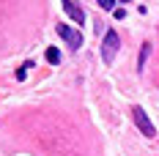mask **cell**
I'll return each instance as SVG.
<instances>
[{
    "label": "cell",
    "instance_id": "cell-1",
    "mask_svg": "<svg viewBox=\"0 0 159 156\" xmlns=\"http://www.w3.org/2000/svg\"><path fill=\"white\" fill-rule=\"evenodd\" d=\"M118 47H121L118 33H115V30H107V33H104V41H102V58H104V63H112V60H115Z\"/></svg>",
    "mask_w": 159,
    "mask_h": 156
},
{
    "label": "cell",
    "instance_id": "cell-2",
    "mask_svg": "<svg viewBox=\"0 0 159 156\" xmlns=\"http://www.w3.org/2000/svg\"><path fill=\"white\" fill-rule=\"evenodd\" d=\"M132 118H134V123H137V129L143 131V137H157V129H154V123H151V118L145 115V109L143 107H134L132 109Z\"/></svg>",
    "mask_w": 159,
    "mask_h": 156
},
{
    "label": "cell",
    "instance_id": "cell-3",
    "mask_svg": "<svg viewBox=\"0 0 159 156\" xmlns=\"http://www.w3.org/2000/svg\"><path fill=\"white\" fill-rule=\"evenodd\" d=\"M55 30H58V36H61V38H63V41L74 49V52L82 47V33H80L77 28H69V25H55Z\"/></svg>",
    "mask_w": 159,
    "mask_h": 156
},
{
    "label": "cell",
    "instance_id": "cell-4",
    "mask_svg": "<svg viewBox=\"0 0 159 156\" xmlns=\"http://www.w3.org/2000/svg\"><path fill=\"white\" fill-rule=\"evenodd\" d=\"M63 11L71 16L77 25H82V22H85V14H82V8H80V6H74L71 0H63Z\"/></svg>",
    "mask_w": 159,
    "mask_h": 156
},
{
    "label": "cell",
    "instance_id": "cell-5",
    "mask_svg": "<svg viewBox=\"0 0 159 156\" xmlns=\"http://www.w3.org/2000/svg\"><path fill=\"white\" fill-rule=\"evenodd\" d=\"M148 55H151V44H143L140 55H137V69H140V71L145 69V60H148Z\"/></svg>",
    "mask_w": 159,
    "mask_h": 156
},
{
    "label": "cell",
    "instance_id": "cell-6",
    "mask_svg": "<svg viewBox=\"0 0 159 156\" xmlns=\"http://www.w3.org/2000/svg\"><path fill=\"white\" fill-rule=\"evenodd\" d=\"M47 60H49V63H61V52H58L55 47H49V49H47Z\"/></svg>",
    "mask_w": 159,
    "mask_h": 156
},
{
    "label": "cell",
    "instance_id": "cell-7",
    "mask_svg": "<svg viewBox=\"0 0 159 156\" xmlns=\"http://www.w3.org/2000/svg\"><path fill=\"white\" fill-rule=\"evenodd\" d=\"M28 69H33V63H25L22 69H16V79H25V77H28Z\"/></svg>",
    "mask_w": 159,
    "mask_h": 156
},
{
    "label": "cell",
    "instance_id": "cell-8",
    "mask_svg": "<svg viewBox=\"0 0 159 156\" xmlns=\"http://www.w3.org/2000/svg\"><path fill=\"white\" fill-rule=\"evenodd\" d=\"M96 3H99V6H102V8H104V11H112V6H115V3H112V0H96Z\"/></svg>",
    "mask_w": 159,
    "mask_h": 156
},
{
    "label": "cell",
    "instance_id": "cell-9",
    "mask_svg": "<svg viewBox=\"0 0 159 156\" xmlns=\"http://www.w3.org/2000/svg\"><path fill=\"white\" fill-rule=\"evenodd\" d=\"M112 14H115V19H124V16H126V11H124V8H112Z\"/></svg>",
    "mask_w": 159,
    "mask_h": 156
},
{
    "label": "cell",
    "instance_id": "cell-10",
    "mask_svg": "<svg viewBox=\"0 0 159 156\" xmlns=\"http://www.w3.org/2000/svg\"><path fill=\"white\" fill-rule=\"evenodd\" d=\"M121 3H129V0H121Z\"/></svg>",
    "mask_w": 159,
    "mask_h": 156
}]
</instances>
